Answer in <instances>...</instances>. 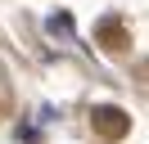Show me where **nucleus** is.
<instances>
[{"label": "nucleus", "instance_id": "f257e3e1", "mask_svg": "<svg viewBox=\"0 0 149 144\" xmlns=\"http://www.w3.org/2000/svg\"><path fill=\"white\" fill-rule=\"evenodd\" d=\"M91 126H95V135L100 140H122V135L131 131V113H122L118 104H100V108H91Z\"/></svg>", "mask_w": 149, "mask_h": 144}, {"label": "nucleus", "instance_id": "f03ea898", "mask_svg": "<svg viewBox=\"0 0 149 144\" xmlns=\"http://www.w3.org/2000/svg\"><path fill=\"white\" fill-rule=\"evenodd\" d=\"M95 41H100L109 54H127V50H131V32H127L122 18H104V23L95 27Z\"/></svg>", "mask_w": 149, "mask_h": 144}]
</instances>
